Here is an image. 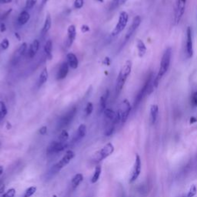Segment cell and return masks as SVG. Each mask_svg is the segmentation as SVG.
<instances>
[{
    "mask_svg": "<svg viewBox=\"0 0 197 197\" xmlns=\"http://www.w3.org/2000/svg\"><path fill=\"white\" fill-rule=\"evenodd\" d=\"M171 58H172V49L170 47L167 48L165 51L164 54H163V57H162L161 60V63H160V68H159V72H158L157 75H156V78L154 79V80L153 81V89H156L158 86V84H159V80H161L162 77L165 75L167 70H169V67L170 65V62H171Z\"/></svg>",
    "mask_w": 197,
    "mask_h": 197,
    "instance_id": "1",
    "label": "cell"
},
{
    "mask_svg": "<svg viewBox=\"0 0 197 197\" xmlns=\"http://www.w3.org/2000/svg\"><path fill=\"white\" fill-rule=\"evenodd\" d=\"M131 70H132V62L130 60H127L124 63L123 66L122 67L119 75H118L117 86H116V92H117V95H119L121 92V91H122L128 76L130 75Z\"/></svg>",
    "mask_w": 197,
    "mask_h": 197,
    "instance_id": "2",
    "label": "cell"
},
{
    "mask_svg": "<svg viewBox=\"0 0 197 197\" xmlns=\"http://www.w3.org/2000/svg\"><path fill=\"white\" fill-rule=\"evenodd\" d=\"M75 157V153L72 150L66 151L65 154L64 155L61 159L53 166L52 168V172L54 173H59L61 169H63L65 166H66L69 163L71 162V160Z\"/></svg>",
    "mask_w": 197,
    "mask_h": 197,
    "instance_id": "3",
    "label": "cell"
},
{
    "mask_svg": "<svg viewBox=\"0 0 197 197\" xmlns=\"http://www.w3.org/2000/svg\"><path fill=\"white\" fill-rule=\"evenodd\" d=\"M114 150H115V148H114L113 145L111 143H108L100 150H99L98 152L96 153L95 156H94L95 162L99 163V162H101L103 159H106L107 157H109V156H111L113 153Z\"/></svg>",
    "mask_w": 197,
    "mask_h": 197,
    "instance_id": "4",
    "label": "cell"
},
{
    "mask_svg": "<svg viewBox=\"0 0 197 197\" xmlns=\"http://www.w3.org/2000/svg\"><path fill=\"white\" fill-rule=\"evenodd\" d=\"M128 20H129V15L126 12H121L119 16V20H118V23L112 32V36H116L117 35H119V33H122L124 30V29L126 28V25L128 23Z\"/></svg>",
    "mask_w": 197,
    "mask_h": 197,
    "instance_id": "5",
    "label": "cell"
},
{
    "mask_svg": "<svg viewBox=\"0 0 197 197\" xmlns=\"http://www.w3.org/2000/svg\"><path fill=\"white\" fill-rule=\"evenodd\" d=\"M77 112V109L75 106H73L65 115L61 117V119H60L58 122V128L59 129H61L62 130L64 129V128L66 127L67 126L70 125V123L72 122V119H74L75 117V114Z\"/></svg>",
    "mask_w": 197,
    "mask_h": 197,
    "instance_id": "6",
    "label": "cell"
},
{
    "mask_svg": "<svg viewBox=\"0 0 197 197\" xmlns=\"http://www.w3.org/2000/svg\"><path fill=\"white\" fill-rule=\"evenodd\" d=\"M153 74H151L149 76V78L147 79L146 82H145V85L143 86V87L140 90V91L138 92L137 96H136V99H135L134 101V108L137 107L139 105V103L142 102L143 99L144 98L145 96L148 94V90H149V86H150L151 83H152L153 82Z\"/></svg>",
    "mask_w": 197,
    "mask_h": 197,
    "instance_id": "7",
    "label": "cell"
},
{
    "mask_svg": "<svg viewBox=\"0 0 197 197\" xmlns=\"http://www.w3.org/2000/svg\"><path fill=\"white\" fill-rule=\"evenodd\" d=\"M131 109H132V108H131V105L129 103V100L128 99H124L121 102L119 109L117 111L118 114H119V117H120L121 122H122V123L126 122L128 117H129V113H130Z\"/></svg>",
    "mask_w": 197,
    "mask_h": 197,
    "instance_id": "8",
    "label": "cell"
},
{
    "mask_svg": "<svg viewBox=\"0 0 197 197\" xmlns=\"http://www.w3.org/2000/svg\"><path fill=\"white\" fill-rule=\"evenodd\" d=\"M141 169H142V162H141L140 156H139V154H136L133 168H132V173H131L130 176H129V183H134L137 179V178L140 175Z\"/></svg>",
    "mask_w": 197,
    "mask_h": 197,
    "instance_id": "9",
    "label": "cell"
},
{
    "mask_svg": "<svg viewBox=\"0 0 197 197\" xmlns=\"http://www.w3.org/2000/svg\"><path fill=\"white\" fill-rule=\"evenodd\" d=\"M186 0H176V9H175L174 22L176 24H178L183 17L186 9Z\"/></svg>",
    "mask_w": 197,
    "mask_h": 197,
    "instance_id": "10",
    "label": "cell"
},
{
    "mask_svg": "<svg viewBox=\"0 0 197 197\" xmlns=\"http://www.w3.org/2000/svg\"><path fill=\"white\" fill-rule=\"evenodd\" d=\"M68 146L66 143L60 142V141H53L47 148V153L49 154H53V153H58L63 152Z\"/></svg>",
    "mask_w": 197,
    "mask_h": 197,
    "instance_id": "11",
    "label": "cell"
},
{
    "mask_svg": "<svg viewBox=\"0 0 197 197\" xmlns=\"http://www.w3.org/2000/svg\"><path fill=\"white\" fill-rule=\"evenodd\" d=\"M141 22H142V19H141V17L139 16H136V17L133 18L132 24L129 26V29H128L127 33H126V34L125 39L126 41H127L128 39H129L130 37L133 35V33L136 32V30L137 29L138 27H139V25L141 24Z\"/></svg>",
    "mask_w": 197,
    "mask_h": 197,
    "instance_id": "12",
    "label": "cell"
},
{
    "mask_svg": "<svg viewBox=\"0 0 197 197\" xmlns=\"http://www.w3.org/2000/svg\"><path fill=\"white\" fill-rule=\"evenodd\" d=\"M186 53L189 58H191L193 55V36H192V29L188 27L186 31Z\"/></svg>",
    "mask_w": 197,
    "mask_h": 197,
    "instance_id": "13",
    "label": "cell"
},
{
    "mask_svg": "<svg viewBox=\"0 0 197 197\" xmlns=\"http://www.w3.org/2000/svg\"><path fill=\"white\" fill-rule=\"evenodd\" d=\"M26 50H27V43H22V45H20L19 48L18 49L17 51L15 52L14 56L13 57V60H12V62H13V63L14 64V65H16V64L19 61L21 56H23V55H24L25 53L26 52Z\"/></svg>",
    "mask_w": 197,
    "mask_h": 197,
    "instance_id": "14",
    "label": "cell"
},
{
    "mask_svg": "<svg viewBox=\"0 0 197 197\" xmlns=\"http://www.w3.org/2000/svg\"><path fill=\"white\" fill-rule=\"evenodd\" d=\"M76 37V29L74 25H70L67 29V45L71 46Z\"/></svg>",
    "mask_w": 197,
    "mask_h": 197,
    "instance_id": "15",
    "label": "cell"
},
{
    "mask_svg": "<svg viewBox=\"0 0 197 197\" xmlns=\"http://www.w3.org/2000/svg\"><path fill=\"white\" fill-rule=\"evenodd\" d=\"M69 69H70V65H69L68 63L67 62H63L60 65V70H59L58 74H57V79L58 80H64L68 75Z\"/></svg>",
    "mask_w": 197,
    "mask_h": 197,
    "instance_id": "16",
    "label": "cell"
},
{
    "mask_svg": "<svg viewBox=\"0 0 197 197\" xmlns=\"http://www.w3.org/2000/svg\"><path fill=\"white\" fill-rule=\"evenodd\" d=\"M66 58H67V63H68L70 67H71V68L73 69V70H75V69L78 68L79 61H78V59H77L76 55H75V54L72 53H68L66 55Z\"/></svg>",
    "mask_w": 197,
    "mask_h": 197,
    "instance_id": "17",
    "label": "cell"
},
{
    "mask_svg": "<svg viewBox=\"0 0 197 197\" xmlns=\"http://www.w3.org/2000/svg\"><path fill=\"white\" fill-rule=\"evenodd\" d=\"M86 135V126L85 124H81L79 126L78 129L76 131V133L75 135L74 141L77 142V141L81 140V139L85 137Z\"/></svg>",
    "mask_w": 197,
    "mask_h": 197,
    "instance_id": "18",
    "label": "cell"
},
{
    "mask_svg": "<svg viewBox=\"0 0 197 197\" xmlns=\"http://www.w3.org/2000/svg\"><path fill=\"white\" fill-rule=\"evenodd\" d=\"M39 49V41L38 39L33 40L32 44L30 45L29 49L28 54H29V58H31V59L33 58V57L36 55Z\"/></svg>",
    "mask_w": 197,
    "mask_h": 197,
    "instance_id": "19",
    "label": "cell"
},
{
    "mask_svg": "<svg viewBox=\"0 0 197 197\" xmlns=\"http://www.w3.org/2000/svg\"><path fill=\"white\" fill-rule=\"evenodd\" d=\"M109 96V90H106L103 93V95L100 97V99H99V109H100V112H103L106 109V103Z\"/></svg>",
    "mask_w": 197,
    "mask_h": 197,
    "instance_id": "20",
    "label": "cell"
},
{
    "mask_svg": "<svg viewBox=\"0 0 197 197\" xmlns=\"http://www.w3.org/2000/svg\"><path fill=\"white\" fill-rule=\"evenodd\" d=\"M83 175L82 173H77L75 176L72 177V179L71 180V186L72 189H75L82 181H83Z\"/></svg>",
    "mask_w": 197,
    "mask_h": 197,
    "instance_id": "21",
    "label": "cell"
},
{
    "mask_svg": "<svg viewBox=\"0 0 197 197\" xmlns=\"http://www.w3.org/2000/svg\"><path fill=\"white\" fill-rule=\"evenodd\" d=\"M30 18V15L26 10L22 12L18 17V23L19 25H25L29 22Z\"/></svg>",
    "mask_w": 197,
    "mask_h": 197,
    "instance_id": "22",
    "label": "cell"
},
{
    "mask_svg": "<svg viewBox=\"0 0 197 197\" xmlns=\"http://www.w3.org/2000/svg\"><path fill=\"white\" fill-rule=\"evenodd\" d=\"M136 46H137L138 49V55L140 58L144 56L145 54L146 53V46L145 43L141 39H137L136 42Z\"/></svg>",
    "mask_w": 197,
    "mask_h": 197,
    "instance_id": "23",
    "label": "cell"
},
{
    "mask_svg": "<svg viewBox=\"0 0 197 197\" xmlns=\"http://www.w3.org/2000/svg\"><path fill=\"white\" fill-rule=\"evenodd\" d=\"M52 26V18L49 14H47L45 18V23L43 25V29H42V34H46L49 31Z\"/></svg>",
    "mask_w": 197,
    "mask_h": 197,
    "instance_id": "24",
    "label": "cell"
},
{
    "mask_svg": "<svg viewBox=\"0 0 197 197\" xmlns=\"http://www.w3.org/2000/svg\"><path fill=\"white\" fill-rule=\"evenodd\" d=\"M158 114H159V107L156 104H153L150 106V118H151V122L154 124L156 122L157 119Z\"/></svg>",
    "mask_w": 197,
    "mask_h": 197,
    "instance_id": "25",
    "label": "cell"
},
{
    "mask_svg": "<svg viewBox=\"0 0 197 197\" xmlns=\"http://www.w3.org/2000/svg\"><path fill=\"white\" fill-rule=\"evenodd\" d=\"M52 50H53V42L51 39L47 40L44 46L45 53L46 54V56L48 57L49 60H51L53 59V54H52Z\"/></svg>",
    "mask_w": 197,
    "mask_h": 197,
    "instance_id": "26",
    "label": "cell"
},
{
    "mask_svg": "<svg viewBox=\"0 0 197 197\" xmlns=\"http://www.w3.org/2000/svg\"><path fill=\"white\" fill-rule=\"evenodd\" d=\"M48 77H49V73H48V70H47V68L45 67L43 70V71L41 72L39 75V86H41L43 84L48 80Z\"/></svg>",
    "mask_w": 197,
    "mask_h": 197,
    "instance_id": "27",
    "label": "cell"
},
{
    "mask_svg": "<svg viewBox=\"0 0 197 197\" xmlns=\"http://www.w3.org/2000/svg\"><path fill=\"white\" fill-rule=\"evenodd\" d=\"M101 173H102V168H101V166H96L93 175H92V179H91V183H92V184L96 183L97 182H98V180L99 179V177H100Z\"/></svg>",
    "mask_w": 197,
    "mask_h": 197,
    "instance_id": "28",
    "label": "cell"
},
{
    "mask_svg": "<svg viewBox=\"0 0 197 197\" xmlns=\"http://www.w3.org/2000/svg\"><path fill=\"white\" fill-rule=\"evenodd\" d=\"M7 108L3 101H0V119H3L7 115Z\"/></svg>",
    "mask_w": 197,
    "mask_h": 197,
    "instance_id": "29",
    "label": "cell"
},
{
    "mask_svg": "<svg viewBox=\"0 0 197 197\" xmlns=\"http://www.w3.org/2000/svg\"><path fill=\"white\" fill-rule=\"evenodd\" d=\"M128 0H112L110 3V9H117L119 6L126 3Z\"/></svg>",
    "mask_w": 197,
    "mask_h": 197,
    "instance_id": "30",
    "label": "cell"
},
{
    "mask_svg": "<svg viewBox=\"0 0 197 197\" xmlns=\"http://www.w3.org/2000/svg\"><path fill=\"white\" fill-rule=\"evenodd\" d=\"M36 190H37V188L36 187V186H30V187H29L26 191H25L23 197H31L33 194L36 193Z\"/></svg>",
    "mask_w": 197,
    "mask_h": 197,
    "instance_id": "31",
    "label": "cell"
},
{
    "mask_svg": "<svg viewBox=\"0 0 197 197\" xmlns=\"http://www.w3.org/2000/svg\"><path fill=\"white\" fill-rule=\"evenodd\" d=\"M69 133L65 129H63L60 132V136H59V141L60 142H63V143H66L67 140L69 139Z\"/></svg>",
    "mask_w": 197,
    "mask_h": 197,
    "instance_id": "32",
    "label": "cell"
},
{
    "mask_svg": "<svg viewBox=\"0 0 197 197\" xmlns=\"http://www.w3.org/2000/svg\"><path fill=\"white\" fill-rule=\"evenodd\" d=\"M114 130H115V123L112 122L110 125H109L108 127H106L104 134H105L106 136H110L111 135L113 134Z\"/></svg>",
    "mask_w": 197,
    "mask_h": 197,
    "instance_id": "33",
    "label": "cell"
},
{
    "mask_svg": "<svg viewBox=\"0 0 197 197\" xmlns=\"http://www.w3.org/2000/svg\"><path fill=\"white\" fill-rule=\"evenodd\" d=\"M197 193V188L195 185H192L190 186L189 189V192L186 194V196L185 197H194L196 195Z\"/></svg>",
    "mask_w": 197,
    "mask_h": 197,
    "instance_id": "34",
    "label": "cell"
},
{
    "mask_svg": "<svg viewBox=\"0 0 197 197\" xmlns=\"http://www.w3.org/2000/svg\"><path fill=\"white\" fill-rule=\"evenodd\" d=\"M16 191L14 188H11L8 189L6 193L3 194V197H14L16 196Z\"/></svg>",
    "mask_w": 197,
    "mask_h": 197,
    "instance_id": "35",
    "label": "cell"
},
{
    "mask_svg": "<svg viewBox=\"0 0 197 197\" xmlns=\"http://www.w3.org/2000/svg\"><path fill=\"white\" fill-rule=\"evenodd\" d=\"M92 111H93V105H92V102H89L88 103L86 104V109H85V112H86V117H89L92 114Z\"/></svg>",
    "mask_w": 197,
    "mask_h": 197,
    "instance_id": "36",
    "label": "cell"
},
{
    "mask_svg": "<svg viewBox=\"0 0 197 197\" xmlns=\"http://www.w3.org/2000/svg\"><path fill=\"white\" fill-rule=\"evenodd\" d=\"M37 0H26V9H31L32 8L34 7L35 5L36 4Z\"/></svg>",
    "mask_w": 197,
    "mask_h": 197,
    "instance_id": "37",
    "label": "cell"
},
{
    "mask_svg": "<svg viewBox=\"0 0 197 197\" xmlns=\"http://www.w3.org/2000/svg\"><path fill=\"white\" fill-rule=\"evenodd\" d=\"M0 46L2 47V49H3V50H6L8 48H9V41L8 39L5 38L3 39V41L1 42V44H0Z\"/></svg>",
    "mask_w": 197,
    "mask_h": 197,
    "instance_id": "38",
    "label": "cell"
},
{
    "mask_svg": "<svg viewBox=\"0 0 197 197\" xmlns=\"http://www.w3.org/2000/svg\"><path fill=\"white\" fill-rule=\"evenodd\" d=\"M84 5V0H75L74 1V7L76 9H80Z\"/></svg>",
    "mask_w": 197,
    "mask_h": 197,
    "instance_id": "39",
    "label": "cell"
},
{
    "mask_svg": "<svg viewBox=\"0 0 197 197\" xmlns=\"http://www.w3.org/2000/svg\"><path fill=\"white\" fill-rule=\"evenodd\" d=\"M191 103L192 106L194 107L197 106V92H194L192 96V98H191Z\"/></svg>",
    "mask_w": 197,
    "mask_h": 197,
    "instance_id": "40",
    "label": "cell"
},
{
    "mask_svg": "<svg viewBox=\"0 0 197 197\" xmlns=\"http://www.w3.org/2000/svg\"><path fill=\"white\" fill-rule=\"evenodd\" d=\"M39 133L42 135V136H45V135L47 133V126H42L39 129Z\"/></svg>",
    "mask_w": 197,
    "mask_h": 197,
    "instance_id": "41",
    "label": "cell"
},
{
    "mask_svg": "<svg viewBox=\"0 0 197 197\" xmlns=\"http://www.w3.org/2000/svg\"><path fill=\"white\" fill-rule=\"evenodd\" d=\"M90 30V26H88L87 25H82V27H81V32H82V33H88Z\"/></svg>",
    "mask_w": 197,
    "mask_h": 197,
    "instance_id": "42",
    "label": "cell"
},
{
    "mask_svg": "<svg viewBox=\"0 0 197 197\" xmlns=\"http://www.w3.org/2000/svg\"><path fill=\"white\" fill-rule=\"evenodd\" d=\"M6 30V24H5L4 23H2L1 24H0V32H1V33H4Z\"/></svg>",
    "mask_w": 197,
    "mask_h": 197,
    "instance_id": "43",
    "label": "cell"
},
{
    "mask_svg": "<svg viewBox=\"0 0 197 197\" xmlns=\"http://www.w3.org/2000/svg\"><path fill=\"white\" fill-rule=\"evenodd\" d=\"M102 63L105 64L106 65H110V63H111L110 59H109V57H106V58L104 59V60H103V62H102Z\"/></svg>",
    "mask_w": 197,
    "mask_h": 197,
    "instance_id": "44",
    "label": "cell"
},
{
    "mask_svg": "<svg viewBox=\"0 0 197 197\" xmlns=\"http://www.w3.org/2000/svg\"><path fill=\"white\" fill-rule=\"evenodd\" d=\"M11 12H12V9H10L9 10H8V11L6 12V13H5V14H3V19H4V18H7L8 16H9V14H10V13H11Z\"/></svg>",
    "mask_w": 197,
    "mask_h": 197,
    "instance_id": "45",
    "label": "cell"
},
{
    "mask_svg": "<svg viewBox=\"0 0 197 197\" xmlns=\"http://www.w3.org/2000/svg\"><path fill=\"white\" fill-rule=\"evenodd\" d=\"M197 122V118L194 117H192L191 118H190L189 122H190V123H191V124L195 123V122Z\"/></svg>",
    "mask_w": 197,
    "mask_h": 197,
    "instance_id": "46",
    "label": "cell"
},
{
    "mask_svg": "<svg viewBox=\"0 0 197 197\" xmlns=\"http://www.w3.org/2000/svg\"><path fill=\"white\" fill-rule=\"evenodd\" d=\"M5 191V185L4 184H2L0 186V194H3Z\"/></svg>",
    "mask_w": 197,
    "mask_h": 197,
    "instance_id": "47",
    "label": "cell"
},
{
    "mask_svg": "<svg viewBox=\"0 0 197 197\" xmlns=\"http://www.w3.org/2000/svg\"><path fill=\"white\" fill-rule=\"evenodd\" d=\"M2 3H4V4H7V3H10L13 2V0H0Z\"/></svg>",
    "mask_w": 197,
    "mask_h": 197,
    "instance_id": "48",
    "label": "cell"
},
{
    "mask_svg": "<svg viewBox=\"0 0 197 197\" xmlns=\"http://www.w3.org/2000/svg\"><path fill=\"white\" fill-rule=\"evenodd\" d=\"M6 129H12V125L9 122H6Z\"/></svg>",
    "mask_w": 197,
    "mask_h": 197,
    "instance_id": "49",
    "label": "cell"
},
{
    "mask_svg": "<svg viewBox=\"0 0 197 197\" xmlns=\"http://www.w3.org/2000/svg\"><path fill=\"white\" fill-rule=\"evenodd\" d=\"M3 172H4V168H3V166H0V176H1V175L3 174Z\"/></svg>",
    "mask_w": 197,
    "mask_h": 197,
    "instance_id": "50",
    "label": "cell"
},
{
    "mask_svg": "<svg viewBox=\"0 0 197 197\" xmlns=\"http://www.w3.org/2000/svg\"><path fill=\"white\" fill-rule=\"evenodd\" d=\"M15 36H16V38L18 39V40L21 39V38H20V36H19V35H18V33H15Z\"/></svg>",
    "mask_w": 197,
    "mask_h": 197,
    "instance_id": "51",
    "label": "cell"
},
{
    "mask_svg": "<svg viewBox=\"0 0 197 197\" xmlns=\"http://www.w3.org/2000/svg\"><path fill=\"white\" fill-rule=\"evenodd\" d=\"M48 1L49 0H43V1H42V6H44V5H45L47 3H48Z\"/></svg>",
    "mask_w": 197,
    "mask_h": 197,
    "instance_id": "52",
    "label": "cell"
},
{
    "mask_svg": "<svg viewBox=\"0 0 197 197\" xmlns=\"http://www.w3.org/2000/svg\"><path fill=\"white\" fill-rule=\"evenodd\" d=\"M97 2H99V3H103L104 0H96Z\"/></svg>",
    "mask_w": 197,
    "mask_h": 197,
    "instance_id": "53",
    "label": "cell"
},
{
    "mask_svg": "<svg viewBox=\"0 0 197 197\" xmlns=\"http://www.w3.org/2000/svg\"><path fill=\"white\" fill-rule=\"evenodd\" d=\"M53 197H57V196H56V195H53Z\"/></svg>",
    "mask_w": 197,
    "mask_h": 197,
    "instance_id": "54",
    "label": "cell"
}]
</instances>
